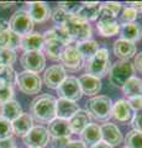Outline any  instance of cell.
<instances>
[{
  "instance_id": "12",
  "label": "cell",
  "mask_w": 142,
  "mask_h": 148,
  "mask_svg": "<svg viewBox=\"0 0 142 148\" xmlns=\"http://www.w3.org/2000/svg\"><path fill=\"white\" fill-rule=\"evenodd\" d=\"M66 78H67L66 69L62 66L57 64V66L49 67L47 71L45 72L43 82H45V84L48 88H51V89H58L59 85L64 82Z\"/></svg>"
},
{
  "instance_id": "11",
  "label": "cell",
  "mask_w": 142,
  "mask_h": 148,
  "mask_svg": "<svg viewBox=\"0 0 142 148\" xmlns=\"http://www.w3.org/2000/svg\"><path fill=\"white\" fill-rule=\"evenodd\" d=\"M59 61H61L63 68H67L69 71H78L84 64V59L80 56V53L78 52L77 47L71 45L64 48V51L61 54Z\"/></svg>"
},
{
  "instance_id": "33",
  "label": "cell",
  "mask_w": 142,
  "mask_h": 148,
  "mask_svg": "<svg viewBox=\"0 0 142 148\" xmlns=\"http://www.w3.org/2000/svg\"><path fill=\"white\" fill-rule=\"evenodd\" d=\"M126 148H142V132L132 130L125 137Z\"/></svg>"
},
{
  "instance_id": "38",
  "label": "cell",
  "mask_w": 142,
  "mask_h": 148,
  "mask_svg": "<svg viewBox=\"0 0 142 148\" xmlns=\"http://www.w3.org/2000/svg\"><path fill=\"white\" fill-rule=\"evenodd\" d=\"M12 133L14 131L11 122L4 119L3 116H0V141L5 140V138H10Z\"/></svg>"
},
{
  "instance_id": "13",
  "label": "cell",
  "mask_w": 142,
  "mask_h": 148,
  "mask_svg": "<svg viewBox=\"0 0 142 148\" xmlns=\"http://www.w3.org/2000/svg\"><path fill=\"white\" fill-rule=\"evenodd\" d=\"M100 131H102V141L108 143L111 147L120 145L122 142V133L116 125L110 122L104 123L100 127Z\"/></svg>"
},
{
  "instance_id": "18",
  "label": "cell",
  "mask_w": 142,
  "mask_h": 148,
  "mask_svg": "<svg viewBox=\"0 0 142 148\" xmlns=\"http://www.w3.org/2000/svg\"><path fill=\"white\" fill-rule=\"evenodd\" d=\"M68 122H69L72 133H82L84 131V128L90 123V115L88 114V111L79 109L68 120Z\"/></svg>"
},
{
  "instance_id": "7",
  "label": "cell",
  "mask_w": 142,
  "mask_h": 148,
  "mask_svg": "<svg viewBox=\"0 0 142 148\" xmlns=\"http://www.w3.org/2000/svg\"><path fill=\"white\" fill-rule=\"evenodd\" d=\"M16 84L19 89L25 94H37L41 90V78L38 74L32 72H21L16 74Z\"/></svg>"
},
{
  "instance_id": "5",
  "label": "cell",
  "mask_w": 142,
  "mask_h": 148,
  "mask_svg": "<svg viewBox=\"0 0 142 148\" xmlns=\"http://www.w3.org/2000/svg\"><path fill=\"white\" fill-rule=\"evenodd\" d=\"M131 77H134V66L129 61L116 62L109 73L110 83L115 88H122Z\"/></svg>"
},
{
  "instance_id": "35",
  "label": "cell",
  "mask_w": 142,
  "mask_h": 148,
  "mask_svg": "<svg viewBox=\"0 0 142 148\" xmlns=\"http://www.w3.org/2000/svg\"><path fill=\"white\" fill-rule=\"evenodd\" d=\"M0 82L6 83L9 85H12V83L16 82V73L12 69V67L4 66L0 69Z\"/></svg>"
},
{
  "instance_id": "52",
  "label": "cell",
  "mask_w": 142,
  "mask_h": 148,
  "mask_svg": "<svg viewBox=\"0 0 142 148\" xmlns=\"http://www.w3.org/2000/svg\"><path fill=\"white\" fill-rule=\"evenodd\" d=\"M123 148H126V147H123Z\"/></svg>"
},
{
  "instance_id": "25",
  "label": "cell",
  "mask_w": 142,
  "mask_h": 148,
  "mask_svg": "<svg viewBox=\"0 0 142 148\" xmlns=\"http://www.w3.org/2000/svg\"><path fill=\"white\" fill-rule=\"evenodd\" d=\"M120 34H121V40H126L129 42L135 43L136 41H139L142 37V29L139 24L131 22V24L122 25Z\"/></svg>"
},
{
  "instance_id": "4",
  "label": "cell",
  "mask_w": 142,
  "mask_h": 148,
  "mask_svg": "<svg viewBox=\"0 0 142 148\" xmlns=\"http://www.w3.org/2000/svg\"><path fill=\"white\" fill-rule=\"evenodd\" d=\"M86 74L95 78H102L109 72V52L106 48H99V51L85 62Z\"/></svg>"
},
{
  "instance_id": "40",
  "label": "cell",
  "mask_w": 142,
  "mask_h": 148,
  "mask_svg": "<svg viewBox=\"0 0 142 148\" xmlns=\"http://www.w3.org/2000/svg\"><path fill=\"white\" fill-rule=\"evenodd\" d=\"M58 5H59L58 8L63 9L64 11L72 14V15H75L77 11H78V9L80 8V4H78V3H72V1H68V3H67V1H64V3H59Z\"/></svg>"
},
{
  "instance_id": "14",
  "label": "cell",
  "mask_w": 142,
  "mask_h": 148,
  "mask_svg": "<svg viewBox=\"0 0 142 148\" xmlns=\"http://www.w3.org/2000/svg\"><path fill=\"white\" fill-rule=\"evenodd\" d=\"M78 110H79V106L75 101H71L63 98H59L56 101V117L58 119L68 121Z\"/></svg>"
},
{
  "instance_id": "44",
  "label": "cell",
  "mask_w": 142,
  "mask_h": 148,
  "mask_svg": "<svg viewBox=\"0 0 142 148\" xmlns=\"http://www.w3.org/2000/svg\"><path fill=\"white\" fill-rule=\"evenodd\" d=\"M64 148H86V145L83 141H69Z\"/></svg>"
},
{
  "instance_id": "30",
  "label": "cell",
  "mask_w": 142,
  "mask_h": 148,
  "mask_svg": "<svg viewBox=\"0 0 142 148\" xmlns=\"http://www.w3.org/2000/svg\"><path fill=\"white\" fill-rule=\"evenodd\" d=\"M75 47L78 49V52L80 53V56L83 57V59H85V61H89V59L99 51L98 42L97 41H93V40H88V41H84V42H79Z\"/></svg>"
},
{
  "instance_id": "47",
  "label": "cell",
  "mask_w": 142,
  "mask_h": 148,
  "mask_svg": "<svg viewBox=\"0 0 142 148\" xmlns=\"http://www.w3.org/2000/svg\"><path fill=\"white\" fill-rule=\"evenodd\" d=\"M8 30H10L9 22L6 20H4V18H0V32H4V31H8Z\"/></svg>"
},
{
  "instance_id": "31",
  "label": "cell",
  "mask_w": 142,
  "mask_h": 148,
  "mask_svg": "<svg viewBox=\"0 0 142 148\" xmlns=\"http://www.w3.org/2000/svg\"><path fill=\"white\" fill-rule=\"evenodd\" d=\"M43 38L45 40H57L59 42H62L64 46H69L72 42V38L62 26H56V27H53V29L48 30L45 34Z\"/></svg>"
},
{
  "instance_id": "43",
  "label": "cell",
  "mask_w": 142,
  "mask_h": 148,
  "mask_svg": "<svg viewBox=\"0 0 142 148\" xmlns=\"http://www.w3.org/2000/svg\"><path fill=\"white\" fill-rule=\"evenodd\" d=\"M104 6L106 8V9H109L110 11H111L114 15L115 16H117V14H119V11L121 10V3H115V1H109V3H105L104 4Z\"/></svg>"
},
{
  "instance_id": "41",
  "label": "cell",
  "mask_w": 142,
  "mask_h": 148,
  "mask_svg": "<svg viewBox=\"0 0 142 148\" xmlns=\"http://www.w3.org/2000/svg\"><path fill=\"white\" fill-rule=\"evenodd\" d=\"M131 125H132V127H134L135 131L142 132V110L136 111V114L131 119Z\"/></svg>"
},
{
  "instance_id": "32",
  "label": "cell",
  "mask_w": 142,
  "mask_h": 148,
  "mask_svg": "<svg viewBox=\"0 0 142 148\" xmlns=\"http://www.w3.org/2000/svg\"><path fill=\"white\" fill-rule=\"evenodd\" d=\"M98 31L100 32V35L104 37H111L114 35H116L117 32H120V26L117 25L116 21L111 22H100L98 21Z\"/></svg>"
},
{
  "instance_id": "15",
  "label": "cell",
  "mask_w": 142,
  "mask_h": 148,
  "mask_svg": "<svg viewBox=\"0 0 142 148\" xmlns=\"http://www.w3.org/2000/svg\"><path fill=\"white\" fill-rule=\"evenodd\" d=\"M111 116L120 122H127L134 116V110L131 109L129 101L120 99L113 105Z\"/></svg>"
},
{
  "instance_id": "49",
  "label": "cell",
  "mask_w": 142,
  "mask_h": 148,
  "mask_svg": "<svg viewBox=\"0 0 142 148\" xmlns=\"http://www.w3.org/2000/svg\"><path fill=\"white\" fill-rule=\"evenodd\" d=\"M131 8H134L135 10L139 12V11H142V1H137V3H130Z\"/></svg>"
},
{
  "instance_id": "1",
  "label": "cell",
  "mask_w": 142,
  "mask_h": 148,
  "mask_svg": "<svg viewBox=\"0 0 142 148\" xmlns=\"http://www.w3.org/2000/svg\"><path fill=\"white\" fill-rule=\"evenodd\" d=\"M56 101L52 95H38L30 105L32 117L40 122H51L56 119Z\"/></svg>"
},
{
  "instance_id": "50",
  "label": "cell",
  "mask_w": 142,
  "mask_h": 148,
  "mask_svg": "<svg viewBox=\"0 0 142 148\" xmlns=\"http://www.w3.org/2000/svg\"><path fill=\"white\" fill-rule=\"evenodd\" d=\"M12 5V3H0V6L1 8H10Z\"/></svg>"
},
{
  "instance_id": "27",
  "label": "cell",
  "mask_w": 142,
  "mask_h": 148,
  "mask_svg": "<svg viewBox=\"0 0 142 148\" xmlns=\"http://www.w3.org/2000/svg\"><path fill=\"white\" fill-rule=\"evenodd\" d=\"M122 91L129 99L142 96V79L137 77H131L122 86Z\"/></svg>"
},
{
  "instance_id": "21",
  "label": "cell",
  "mask_w": 142,
  "mask_h": 148,
  "mask_svg": "<svg viewBox=\"0 0 142 148\" xmlns=\"http://www.w3.org/2000/svg\"><path fill=\"white\" fill-rule=\"evenodd\" d=\"M78 80H79V84H80L83 94L91 96V95L98 94V92L100 91V89H102V80H100L99 78L89 75V74L82 75Z\"/></svg>"
},
{
  "instance_id": "45",
  "label": "cell",
  "mask_w": 142,
  "mask_h": 148,
  "mask_svg": "<svg viewBox=\"0 0 142 148\" xmlns=\"http://www.w3.org/2000/svg\"><path fill=\"white\" fill-rule=\"evenodd\" d=\"M134 66L137 69V72L142 73V52L137 53V56L135 57V61H134Z\"/></svg>"
},
{
  "instance_id": "34",
  "label": "cell",
  "mask_w": 142,
  "mask_h": 148,
  "mask_svg": "<svg viewBox=\"0 0 142 148\" xmlns=\"http://www.w3.org/2000/svg\"><path fill=\"white\" fill-rule=\"evenodd\" d=\"M51 17H52L54 24H57L58 26H62L72 17V14L64 11L61 8H56V9H53V11L51 14Z\"/></svg>"
},
{
  "instance_id": "17",
  "label": "cell",
  "mask_w": 142,
  "mask_h": 148,
  "mask_svg": "<svg viewBox=\"0 0 142 148\" xmlns=\"http://www.w3.org/2000/svg\"><path fill=\"white\" fill-rule=\"evenodd\" d=\"M29 15L35 22H43L51 16V9L46 3L36 1L29 4Z\"/></svg>"
},
{
  "instance_id": "9",
  "label": "cell",
  "mask_w": 142,
  "mask_h": 148,
  "mask_svg": "<svg viewBox=\"0 0 142 148\" xmlns=\"http://www.w3.org/2000/svg\"><path fill=\"white\" fill-rule=\"evenodd\" d=\"M58 94L61 98L71 100V101H77L82 98L83 91L79 84V80L74 77H68L64 79V82L62 83L59 88L57 89Z\"/></svg>"
},
{
  "instance_id": "36",
  "label": "cell",
  "mask_w": 142,
  "mask_h": 148,
  "mask_svg": "<svg viewBox=\"0 0 142 148\" xmlns=\"http://www.w3.org/2000/svg\"><path fill=\"white\" fill-rule=\"evenodd\" d=\"M14 98V89L12 85H9L6 83L0 82V104H5L8 101H11Z\"/></svg>"
},
{
  "instance_id": "22",
  "label": "cell",
  "mask_w": 142,
  "mask_h": 148,
  "mask_svg": "<svg viewBox=\"0 0 142 148\" xmlns=\"http://www.w3.org/2000/svg\"><path fill=\"white\" fill-rule=\"evenodd\" d=\"M100 10V4L99 3H83L80 8L78 9V11L74 16L83 21H93L97 20Z\"/></svg>"
},
{
  "instance_id": "46",
  "label": "cell",
  "mask_w": 142,
  "mask_h": 148,
  "mask_svg": "<svg viewBox=\"0 0 142 148\" xmlns=\"http://www.w3.org/2000/svg\"><path fill=\"white\" fill-rule=\"evenodd\" d=\"M0 148H15L14 147V140L10 138H5V140L0 141Z\"/></svg>"
},
{
  "instance_id": "48",
  "label": "cell",
  "mask_w": 142,
  "mask_h": 148,
  "mask_svg": "<svg viewBox=\"0 0 142 148\" xmlns=\"http://www.w3.org/2000/svg\"><path fill=\"white\" fill-rule=\"evenodd\" d=\"M91 148H113L110 145H108V143H105L103 141H100L99 143H97V145H94V146H91Z\"/></svg>"
},
{
  "instance_id": "39",
  "label": "cell",
  "mask_w": 142,
  "mask_h": 148,
  "mask_svg": "<svg viewBox=\"0 0 142 148\" xmlns=\"http://www.w3.org/2000/svg\"><path fill=\"white\" fill-rule=\"evenodd\" d=\"M136 17H137V11L134 8L127 6L123 9V11H122L121 21L125 22V24H131V22H134L136 20Z\"/></svg>"
},
{
  "instance_id": "24",
  "label": "cell",
  "mask_w": 142,
  "mask_h": 148,
  "mask_svg": "<svg viewBox=\"0 0 142 148\" xmlns=\"http://www.w3.org/2000/svg\"><path fill=\"white\" fill-rule=\"evenodd\" d=\"M80 135H82V141H83L85 145H89V146H94L102 141L100 126H98V125H95V123H89Z\"/></svg>"
},
{
  "instance_id": "19",
  "label": "cell",
  "mask_w": 142,
  "mask_h": 148,
  "mask_svg": "<svg viewBox=\"0 0 142 148\" xmlns=\"http://www.w3.org/2000/svg\"><path fill=\"white\" fill-rule=\"evenodd\" d=\"M45 38L41 34H30L25 37H21L20 47L25 52H34V51H41L43 48Z\"/></svg>"
},
{
  "instance_id": "51",
  "label": "cell",
  "mask_w": 142,
  "mask_h": 148,
  "mask_svg": "<svg viewBox=\"0 0 142 148\" xmlns=\"http://www.w3.org/2000/svg\"><path fill=\"white\" fill-rule=\"evenodd\" d=\"M3 67H4V64H3V63H1V61H0V69H1V68H3Z\"/></svg>"
},
{
  "instance_id": "8",
  "label": "cell",
  "mask_w": 142,
  "mask_h": 148,
  "mask_svg": "<svg viewBox=\"0 0 142 148\" xmlns=\"http://www.w3.org/2000/svg\"><path fill=\"white\" fill-rule=\"evenodd\" d=\"M49 141V133L47 128L42 126H34L24 136V142L29 148H43Z\"/></svg>"
},
{
  "instance_id": "28",
  "label": "cell",
  "mask_w": 142,
  "mask_h": 148,
  "mask_svg": "<svg viewBox=\"0 0 142 148\" xmlns=\"http://www.w3.org/2000/svg\"><path fill=\"white\" fill-rule=\"evenodd\" d=\"M21 37L19 35L14 34L11 30L0 32V48H8V49H15L20 47Z\"/></svg>"
},
{
  "instance_id": "16",
  "label": "cell",
  "mask_w": 142,
  "mask_h": 148,
  "mask_svg": "<svg viewBox=\"0 0 142 148\" xmlns=\"http://www.w3.org/2000/svg\"><path fill=\"white\" fill-rule=\"evenodd\" d=\"M47 131L53 138H69L72 133L69 122L67 120H62L58 117H56L49 122Z\"/></svg>"
},
{
  "instance_id": "6",
  "label": "cell",
  "mask_w": 142,
  "mask_h": 148,
  "mask_svg": "<svg viewBox=\"0 0 142 148\" xmlns=\"http://www.w3.org/2000/svg\"><path fill=\"white\" fill-rule=\"evenodd\" d=\"M9 27L14 34L19 35L20 37H25L32 32L34 21L26 10H17L12 14L9 21Z\"/></svg>"
},
{
  "instance_id": "3",
  "label": "cell",
  "mask_w": 142,
  "mask_h": 148,
  "mask_svg": "<svg viewBox=\"0 0 142 148\" xmlns=\"http://www.w3.org/2000/svg\"><path fill=\"white\" fill-rule=\"evenodd\" d=\"M62 27L69 35L72 41H77L79 43V42H84V41L90 40L91 27L89 25V22L80 20V18H78L74 15H72V17L64 25H62Z\"/></svg>"
},
{
  "instance_id": "10",
  "label": "cell",
  "mask_w": 142,
  "mask_h": 148,
  "mask_svg": "<svg viewBox=\"0 0 142 148\" xmlns=\"http://www.w3.org/2000/svg\"><path fill=\"white\" fill-rule=\"evenodd\" d=\"M46 64V58L41 51H34V52H25L21 56V66L27 72L40 73L43 71Z\"/></svg>"
},
{
  "instance_id": "2",
  "label": "cell",
  "mask_w": 142,
  "mask_h": 148,
  "mask_svg": "<svg viewBox=\"0 0 142 148\" xmlns=\"http://www.w3.org/2000/svg\"><path fill=\"white\" fill-rule=\"evenodd\" d=\"M88 114L99 121H106L111 117L113 101L106 95H98L86 101Z\"/></svg>"
},
{
  "instance_id": "42",
  "label": "cell",
  "mask_w": 142,
  "mask_h": 148,
  "mask_svg": "<svg viewBox=\"0 0 142 148\" xmlns=\"http://www.w3.org/2000/svg\"><path fill=\"white\" fill-rule=\"evenodd\" d=\"M129 104L132 110L135 111H141L142 110V96H137V98H130L127 99Z\"/></svg>"
},
{
  "instance_id": "20",
  "label": "cell",
  "mask_w": 142,
  "mask_h": 148,
  "mask_svg": "<svg viewBox=\"0 0 142 148\" xmlns=\"http://www.w3.org/2000/svg\"><path fill=\"white\" fill-rule=\"evenodd\" d=\"M114 53L116 57L121 58V61H127L136 54V46L135 43L120 38L114 43Z\"/></svg>"
},
{
  "instance_id": "29",
  "label": "cell",
  "mask_w": 142,
  "mask_h": 148,
  "mask_svg": "<svg viewBox=\"0 0 142 148\" xmlns=\"http://www.w3.org/2000/svg\"><path fill=\"white\" fill-rule=\"evenodd\" d=\"M66 47L67 46H64L62 42H59L57 40H45V45H43L45 53L51 59L61 58V54Z\"/></svg>"
},
{
  "instance_id": "26",
  "label": "cell",
  "mask_w": 142,
  "mask_h": 148,
  "mask_svg": "<svg viewBox=\"0 0 142 148\" xmlns=\"http://www.w3.org/2000/svg\"><path fill=\"white\" fill-rule=\"evenodd\" d=\"M24 114L22 112V109L20 104L15 100H11V101H8V103L3 104L1 105V116L4 119H6L8 121H15V120Z\"/></svg>"
},
{
  "instance_id": "23",
  "label": "cell",
  "mask_w": 142,
  "mask_h": 148,
  "mask_svg": "<svg viewBox=\"0 0 142 148\" xmlns=\"http://www.w3.org/2000/svg\"><path fill=\"white\" fill-rule=\"evenodd\" d=\"M12 125V131L17 136L24 137L26 133H29V131L34 127V120L32 116L30 114H22L21 116L17 117L15 121L11 122Z\"/></svg>"
},
{
  "instance_id": "37",
  "label": "cell",
  "mask_w": 142,
  "mask_h": 148,
  "mask_svg": "<svg viewBox=\"0 0 142 148\" xmlns=\"http://www.w3.org/2000/svg\"><path fill=\"white\" fill-rule=\"evenodd\" d=\"M0 61H1L4 66L11 67V64H14L16 61L15 51L8 49V48H0Z\"/></svg>"
}]
</instances>
